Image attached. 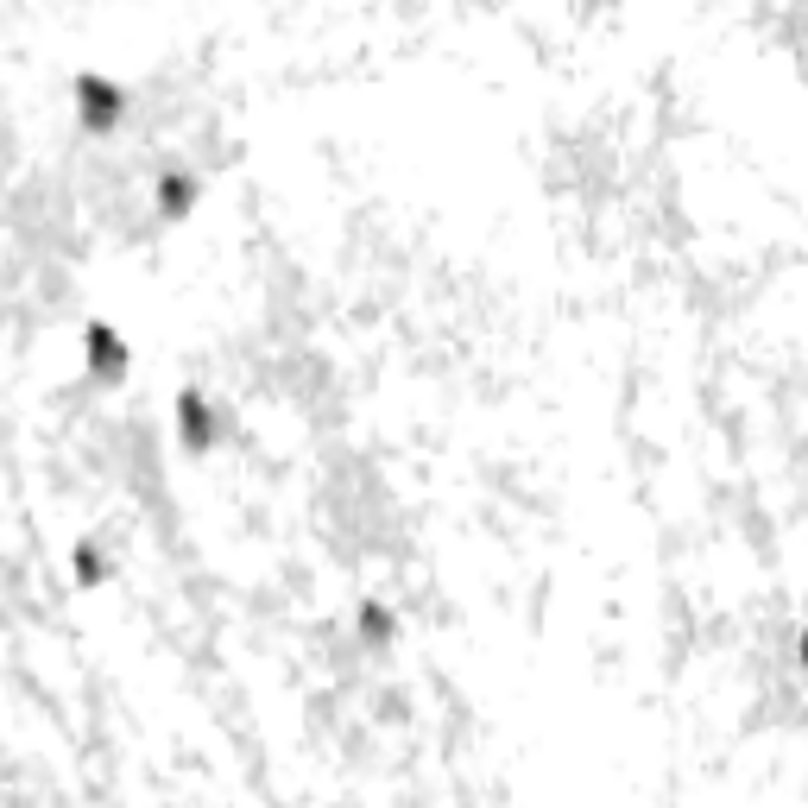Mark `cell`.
I'll return each instance as SVG.
<instances>
[{
    "mask_svg": "<svg viewBox=\"0 0 808 808\" xmlns=\"http://www.w3.org/2000/svg\"><path fill=\"white\" fill-rule=\"evenodd\" d=\"M83 101H89V120H95V127H108V120L120 114V95H114L108 83H83Z\"/></svg>",
    "mask_w": 808,
    "mask_h": 808,
    "instance_id": "6da1fadb",
    "label": "cell"
}]
</instances>
